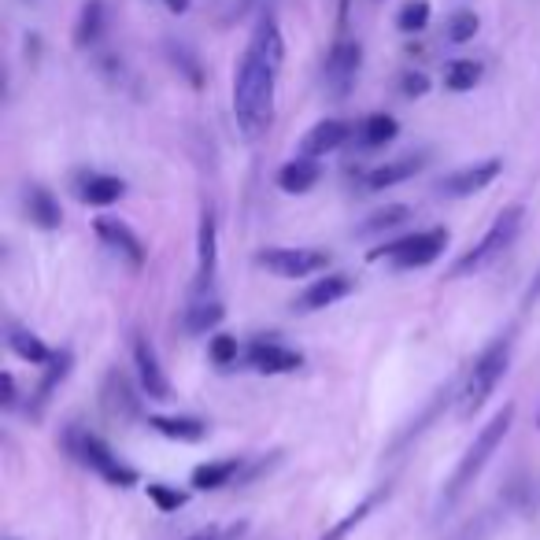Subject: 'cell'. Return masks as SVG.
<instances>
[{
    "instance_id": "1",
    "label": "cell",
    "mask_w": 540,
    "mask_h": 540,
    "mask_svg": "<svg viewBox=\"0 0 540 540\" xmlns=\"http://www.w3.org/2000/svg\"><path fill=\"white\" fill-rule=\"evenodd\" d=\"M278 63L245 49L234 74V119L245 141H259L274 123V89H278Z\"/></svg>"
},
{
    "instance_id": "2",
    "label": "cell",
    "mask_w": 540,
    "mask_h": 540,
    "mask_svg": "<svg viewBox=\"0 0 540 540\" xmlns=\"http://www.w3.org/2000/svg\"><path fill=\"white\" fill-rule=\"evenodd\" d=\"M511 422H515V404H504L496 415L489 418V422H485V426H481L478 437H474V444L463 452L459 467L452 470V478H448V485H444L441 515H444V511H452V507L470 492V485L481 478V470L489 467V459L496 455V448H500V444H504V437L511 433Z\"/></svg>"
},
{
    "instance_id": "3",
    "label": "cell",
    "mask_w": 540,
    "mask_h": 540,
    "mask_svg": "<svg viewBox=\"0 0 540 540\" xmlns=\"http://www.w3.org/2000/svg\"><path fill=\"white\" fill-rule=\"evenodd\" d=\"M511 352H515V330H504L492 344H485V352L474 359V367L467 370V381L459 389V418H474L489 404V396L496 393V385L504 381L507 367H511Z\"/></svg>"
},
{
    "instance_id": "4",
    "label": "cell",
    "mask_w": 540,
    "mask_h": 540,
    "mask_svg": "<svg viewBox=\"0 0 540 540\" xmlns=\"http://www.w3.org/2000/svg\"><path fill=\"white\" fill-rule=\"evenodd\" d=\"M63 448H67V455H71V459H78L82 467H89L97 478H104L108 485H115V489H130V485H137V470L126 467L123 459L111 452L97 433L78 430V426H67V433H63Z\"/></svg>"
},
{
    "instance_id": "5",
    "label": "cell",
    "mask_w": 540,
    "mask_h": 540,
    "mask_svg": "<svg viewBox=\"0 0 540 540\" xmlns=\"http://www.w3.org/2000/svg\"><path fill=\"white\" fill-rule=\"evenodd\" d=\"M522 219H526V208H522V204H511V208L500 211V215L492 219V226L485 230V237H481L478 245L470 248L467 256L455 259L452 278H470V274H478V270L489 267L492 259L504 256L507 248L515 245L518 230H522Z\"/></svg>"
},
{
    "instance_id": "6",
    "label": "cell",
    "mask_w": 540,
    "mask_h": 540,
    "mask_svg": "<svg viewBox=\"0 0 540 540\" xmlns=\"http://www.w3.org/2000/svg\"><path fill=\"white\" fill-rule=\"evenodd\" d=\"M444 248H448V230L444 226H430V230H418L411 237H400V241H389V245L381 248H370L367 259L370 263H393L396 270H418V267H430L437 259L444 256Z\"/></svg>"
},
{
    "instance_id": "7",
    "label": "cell",
    "mask_w": 540,
    "mask_h": 540,
    "mask_svg": "<svg viewBox=\"0 0 540 540\" xmlns=\"http://www.w3.org/2000/svg\"><path fill=\"white\" fill-rule=\"evenodd\" d=\"M359 67H363V49H359V41L341 37V41L330 49L326 63H322V86H326V93H330L333 100L348 97L359 78Z\"/></svg>"
},
{
    "instance_id": "8",
    "label": "cell",
    "mask_w": 540,
    "mask_h": 540,
    "mask_svg": "<svg viewBox=\"0 0 540 540\" xmlns=\"http://www.w3.org/2000/svg\"><path fill=\"white\" fill-rule=\"evenodd\" d=\"M256 263L278 278H311V274L330 267V252H322V248H263Z\"/></svg>"
},
{
    "instance_id": "9",
    "label": "cell",
    "mask_w": 540,
    "mask_h": 540,
    "mask_svg": "<svg viewBox=\"0 0 540 540\" xmlns=\"http://www.w3.org/2000/svg\"><path fill=\"white\" fill-rule=\"evenodd\" d=\"M504 171V160H481V163H470V167H459L452 171L448 178L437 182V197L444 200H463V197H474L481 189H489L496 178Z\"/></svg>"
},
{
    "instance_id": "10",
    "label": "cell",
    "mask_w": 540,
    "mask_h": 540,
    "mask_svg": "<svg viewBox=\"0 0 540 540\" xmlns=\"http://www.w3.org/2000/svg\"><path fill=\"white\" fill-rule=\"evenodd\" d=\"M215 270H219V222H215V208L204 204V211H200L197 282H193V296L211 293V285H215Z\"/></svg>"
},
{
    "instance_id": "11",
    "label": "cell",
    "mask_w": 540,
    "mask_h": 540,
    "mask_svg": "<svg viewBox=\"0 0 540 540\" xmlns=\"http://www.w3.org/2000/svg\"><path fill=\"white\" fill-rule=\"evenodd\" d=\"M352 289H356V278H352V274H344V270H333V274H326V278H315L304 293L296 296L293 311L296 315H315V311H322V307H333L337 300H344Z\"/></svg>"
},
{
    "instance_id": "12",
    "label": "cell",
    "mask_w": 540,
    "mask_h": 540,
    "mask_svg": "<svg viewBox=\"0 0 540 540\" xmlns=\"http://www.w3.org/2000/svg\"><path fill=\"white\" fill-rule=\"evenodd\" d=\"M130 352H134V367H137V381H141V393H145L148 400H171V381H167V374H163L160 356H156V348H152V341H148L145 333H134Z\"/></svg>"
},
{
    "instance_id": "13",
    "label": "cell",
    "mask_w": 540,
    "mask_h": 540,
    "mask_svg": "<svg viewBox=\"0 0 540 540\" xmlns=\"http://www.w3.org/2000/svg\"><path fill=\"white\" fill-rule=\"evenodd\" d=\"M245 359L248 367L259 370V374H293V370L304 367V356L289 348L282 341H267V337H259L245 348Z\"/></svg>"
},
{
    "instance_id": "14",
    "label": "cell",
    "mask_w": 540,
    "mask_h": 540,
    "mask_svg": "<svg viewBox=\"0 0 540 540\" xmlns=\"http://www.w3.org/2000/svg\"><path fill=\"white\" fill-rule=\"evenodd\" d=\"M426 152H411V156H400V160H389L367 171L359 178V193H381V189H393V185L415 178L418 171H426Z\"/></svg>"
},
{
    "instance_id": "15",
    "label": "cell",
    "mask_w": 540,
    "mask_h": 540,
    "mask_svg": "<svg viewBox=\"0 0 540 540\" xmlns=\"http://www.w3.org/2000/svg\"><path fill=\"white\" fill-rule=\"evenodd\" d=\"M93 230H97V237L111 248V252H115V256H123L134 270L145 267V256H148L145 241H141V237H137L123 219H108V215H104V219L93 222Z\"/></svg>"
},
{
    "instance_id": "16",
    "label": "cell",
    "mask_w": 540,
    "mask_h": 540,
    "mask_svg": "<svg viewBox=\"0 0 540 540\" xmlns=\"http://www.w3.org/2000/svg\"><path fill=\"white\" fill-rule=\"evenodd\" d=\"M126 182L115 178V174H100V171H82L74 178V197L89 204V208H108L115 200H123Z\"/></svg>"
},
{
    "instance_id": "17",
    "label": "cell",
    "mask_w": 540,
    "mask_h": 540,
    "mask_svg": "<svg viewBox=\"0 0 540 540\" xmlns=\"http://www.w3.org/2000/svg\"><path fill=\"white\" fill-rule=\"evenodd\" d=\"M71 363L74 356L63 348V352H52V359L45 363V374H41V381L34 385V393H30V400H26V415L30 418H41L45 415V407H49L52 393L60 389V381L71 374Z\"/></svg>"
},
{
    "instance_id": "18",
    "label": "cell",
    "mask_w": 540,
    "mask_h": 540,
    "mask_svg": "<svg viewBox=\"0 0 540 540\" xmlns=\"http://www.w3.org/2000/svg\"><path fill=\"white\" fill-rule=\"evenodd\" d=\"M100 400L108 407V415L115 418H137L141 415V396L134 393V385L123 370H108L104 385H100Z\"/></svg>"
},
{
    "instance_id": "19",
    "label": "cell",
    "mask_w": 540,
    "mask_h": 540,
    "mask_svg": "<svg viewBox=\"0 0 540 540\" xmlns=\"http://www.w3.org/2000/svg\"><path fill=\"white\" fill-rule=\"evenodd\" d=\"M352 134H356V130L344 123V119H322V123H315L304 134V141H300V152H304V156H311V160H319V156H330V152H337V148H341Z\"/></svg>"
},
{
    "instance_id": "20",
    "label": "cell",
    "mask_w": 540,
    "mask_h": 540,
    "mask_svg": "<svg viewBox=\"0 0 540 540\" xmlns=\"http://www.w3.org/2000/svg\"><path fill=\"white\" fill-rule=\"evenodd\" d=\"M23 208H26V219L34 222L37 230H60V222H63L60 200L52 197L45 185H26Z\"/></svg>"
},
{
    "instance_id": "21",
    "label": "cell",
    "mask_w": 540,
    "mask_h": 540,
    "mask_svg": "<svg viewBox=\"0 0 540 540\" xmlns=\"http://www.w3.org/2000/svg\"><path fill=\"white\" fill-rule=\"evenodd\" d=\"M222 319H226V307H222L215 296H211V293L193 296V300H189V307L182 311V330L189 333V337H200V333L215 330Z\"/></svg>"
},
{
    "instance_id": "22",
    "label": "cell",
    "mask_w": 540,
    "mask_h": 540,
    "mask_svg": "<svg viewBox=\"0 0 540 540\" xmlns=\"http://www.w3.org/2000/svg\"><path fill=\"white\" fill-rule=\"evenodd\" d=\"M322 178V167L319 160H311V156H293V160L285 163L282 171H278V189L282 193H293V197H300V193H311L315 185H319Z\"/></svg>"
},
{
    "instance_id": "23",
    "label": "cell",
    "mask_w": 540,
    "mask_h": 540,
    "mask_svg": "<svg viewBox=\"0 0 540 540\" xmlns=\"http://www.w3.org/2000/svg\"><path fill=\"white\" fill-rule=\"evenodd\" d=\"M148 426L160 433V437H171V441H185V444H197L208 437V422L189 415H148Z\"/></svg>"
},
{
    "instance_id": "24",
    "label": "cell",
    "mask_w": 540,
    "mask_h": 540,
    "mask_svg": "<svg viewBox=\"0 0 540 540\" xmlns=\"http://www.w3.org/2000/svg\"><path fill=\"white\" fill-rule=\"evenodd\" d=\"M241 470H245V459H241V455H230V459H219V463H204V467L193 470V489L215 492V489H226V485H237Z\"/></svg>"
},
{
    "instance_id": "25",
    "label": "cell",
    "mask_w": 540,
    "mask_h": 540,
    "mask_svg": "<svg viewBox=\"0 0 540 540\" xmlns=\"http://www.w3.org/2000/svg\"><path fill=\"white\" fill-rule=\"evenodd\" d=\"M248 49H256L259 56H267L270 63H278V67H282L285 63V37H282V26H278L274 15H259Z\"/></svg>"
},
{
    "instance_id": "26",
    "label": "cell",
    "mask_w": 540,
    "mask_h": 540,
    "mask_svg": "<svg viewBox=\"0 0 540 540\" xmlns=\"http://www.w3.org/2000/svg\"><path fill=\"white\" fill-rule=\"evenodd\" d=\"M396 134H400V123H396L393 115H385V111H374V115H367V119L356 126V141L363 148L389 145V141H396Z\"/></svg>"
},
{
    "instance_id": "27",
    "label": "cell",
    "mask_w": 540,
    "mask_h": 540,
    "mask_svg": "<svg viewBox=\"0 0 540 540\" xmlns=\"http://www.w3.org/2000/svg\"><path fill=\"white\" fill-rule=\"evenodd\" d=\"M100 34H104V0H86L82 12H78V23H74V45L93 49Z\"/></svg>"
},
{
    "instance_id": "28",
    "label": "cell",
    "mask_w": 540,
    "mask_h": 540,
    "mask_svg": "<svg viewBox=\"0 0 540 540\" xmlns=\"http://www.w3.org/2000/svg\"><path fill=\"white\" fill-rule=\"evenodd\" d=\"M385 496H389V485H381L378 492H370V496H367V500H363V504L352 507V511H348V515H344L341 522H333L330 533H322L319 540H348V533H352V529H356V526H363V522H367V515L381 504V500H385Z\"/></svg>"
},
{
    "instance_id": "29",
    "label": "cell",
    "mask_w": 540,
    "mask_h": 540,
    "mask_svg": "<svg viewBox=\"0 0 540 540\" xmlns=\"http://www.w3.org/2000/svg\"><path fill=\"white\" fill-rule=\"evenodd\" d=\"M8 348H12L15 356L19 359H26L30 367H41V363H49L52 359V352L41 344V337H34L30 330H23V326H8Z\"/></svg>"
},
{
    "instance_id": "30",
    "label": "cell",
    "mask_w": 540,
    "mask_h": 540,
    "mask_svg": "<svg viewBox=\"0 0 540 540\" xmlns=\"http://www.w3.org/2000/svg\"><path fill=\"white\" fill-rule=\"evenodd\" d=\"M415 211L407 208V204H389V208L374 211L367 222H359L356 234L359 237H378V234H389V230H396V226H404L407 219H411Z\"/></svg>"
},
{
    "instance_id": "31",
    "label": "cell",
    "mask_w": 540,
    "mask_h": 540,
    "mask_svg": "<svg viewBox=\"0 0 540 540\" xmlns=\"http://www.w3.org/2000/svg\"><path fill=\"white\" fill-rule=\"evenodd\" d=\"M478 82H481V63L452 60L444 67V89H452V93H470Z\"/></svg>"
},
{
    "instance_id": "32",
    "label": "cell",
    "mask_w": 540,
    "mask_h": 540,
    "mask_svg": "<svg viewBox=\"0 0 540 540\" xmlns=\"http://www.w3.org/2000/svg\"><path fill=\"white\" fill-rule=\"evenodd\" d=\"M396 26H400L404 34L426 30V26H430V0H407L404 8L396 12Z\"/></svg>"
},
{
    "instance_id": "33",
    "label": "cell",
    "mask_w": 540,
    "mask_h": 540,
    "mask_svg": "<svg viewBox=\"0 0 540 540\" xmlns=\"http://www.w3.org/2000/svg\"><path fill=\"white\" fill-rule=\"evenodd\" d=\"M478 26H481V19H478V12H455L452 19H448V26H444V37L452 41V45H467V41H474V34H478Z\"/></svg>"
},
{
    "instance_id": "34",
    "label": "cell",
    "mask_w": 540,
    "mask_h": 540,
    "mask_svg": "<svg viewBox=\"0 0 540 540\" xmlns=\"http://www.w3.org/2000/svg\"><path fill=\"white\" fill-rule=\"evenodd\" d=\"M167 56H171V63L178 67V71L189 78V86H197L204 82V74H200V60L193 56V49H185L182 41H167Z\"/></svg>"
},
{
    "instance_id": "35",
    "label": "cell",
    "mask_w": 540,
    "mask_h": 540,
    "mask_svg": "<svg viewBox=\"0 0 540 540\" xmlns=\"http://www.w3.org/2000/svg\"><path fill=\"white\" fill-rule=\"evenodd\" d=\"M208 356H211V363H215V367H234L237 356H241V348H237V337H226V333L211 337Z\"/></svg>"
},
{
    "instance_id": "36",
    "label": "cell",
    "mask_w": 540,
    "mask_h": 540,
    "mask_svg": "<svg viewBox=\"0 0 540 540\" xmlns=\"http://www.w3.org/2000/svg\"><path fill=\"white\" fill-rule=\"evenodd\" d=\"M148 500L160 507V511H178L185 504V492L171 489V485H163V481H152L148 485Z\"/></svg>"
},
{
    "instance_id": "37",
    "label": "cell",
    "mask_w": 540,
    "mask_h": 540,
    "mask_svg": "<svg viewBox=\"0 0 540 540\" xmlns=\"http://www.w3.org/2000/svg\"><path fill=\"white\" fill-rule=\"evenodd\" d=\"M248 533L245 522H234V526H208V529H200V533H193V537H185V540H241Z\"/></svg>"
},
{
    "instance_id": "38",
    "label": "cell",
    "mask_w": 540,
    "mask_h": 540,
    "mask_svg": "<svg viewBox=\"0 0 540 540\" xmlns=\"http://www.w3.org/2000/svg\"><path fill=\"white\" fill-rule=\"evenodd\" d=\"M426 89H430V78H426V74L422 71H407L404 78H400V93H404V97H426Z\"/></svg>"
},
{
    "instance_id": "39",
    "label": "cell",
    "mask_w": 540,
    "mask_h": 540,
    "mask_svg": "<svg viewBox=\"0 0 540 540\" xmlns=\"http://www.w3.org/2000/svg\"><path fill=\"white\" fill-rule=\"evenodd\" d=\"M0 385H4V396H0V404H4V411H12V407L19 404V393H15V378H12V374H4V378H0Z\"/></svg>"
},
{
    "instance_id": "40",
    "label": "cell",
    "mask_w": 540,
    "mask_h": 540,
    "mask_svg": "<svg viewBox=\"0 0 540 540\" xmlns=\"http://www.w3.org/2000/svg\"><path fill=\"white\" fill-rule=\"evenodd\" d=\"M540 304V270H537V278H533V285L526 289V307Z\"/></svg>"
},
{
    "instance_id": "41",
    "label": "cell",
    "mask_w": 540,
    "mask_h": 540,
    "mask_svg": "<svg viewBox=\"0 0 540 540\" xmlns=\"http://www.w3.org/2000/svg\"><path fill=\"white\" fill-rule=\"evenodd\" d=\"M163 4H167V8H171L174 15H185V12H189V0H163Z\"/></svg>"
},
{
    "instance_id": "42",
    "label": "cell",
    "mask_w": 540,
    "mask_h": 540,
    "mask_svg": "<svg viewBox=\"0 0 540 540\" xmlns=\"http://www.w3.org/2000/svg\"><path fill=\"white\" fill-rule=\"evenodd\" d=\"M537 426H540V415H537Z\"/></svg>"
}]
</instances>
